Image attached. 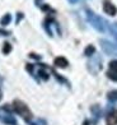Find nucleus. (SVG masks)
Listing matches in <instances>:
<instances>
[{
  "mask_svg": "<svg viewBox=\"0 0 117 125\" xmlns=\"http://www.w3.org/2000/svg\"><path fill=\"white\" fill-rule=\"evenodd\" d=\"M101 45H102V49L106 54L108 55H115L117 54V49H116V45H112L108 41H104V40H101Z\"/></svg>",
  "mask_w": 117,
  "mask_h": 125,
  "instance_id": "nucleus-3",
  "label": "nucleus"
},
{
  "mask_svg": "<svg viewBox=\"0 0 117 125\" xmlns=\"http://www.w3.org/2000/svg\"><path fill=\"white\" fill-rule=\"evenodd\" d=\"M0 100H1V91H0Z\"/></svg>",
  "mask_w": 117,
  "mask_h": 125,
  "instance_id": "nucleus-19",
  "label": "nucleus"
},
{
  "mask_svg": "<svg viewBox=\"0 0 117 125\" xmlns=\"http://www.w3.org/2000/svg\"><path fill=\"white\" fill-rule=\"evenodd\" d=\"M83 125H90V123H89L88 120H85L84 123H83Z\"/></svg>",
  "mask_w": 117,
  "mask_h": 125,
  "instance_id": "nucleus-16",
  "label": "nucleus"
},
{
  "mask_svg": "<svg viewBox=\"0 0 117 125\" xmlns=\"http://www.w3.org/2000/svg\"><path fill=\"white\" fill-rule=\"evenodd\" d=\"M0 35H1V36H9V35H10V32L4 31V30H0Z\"/></svg>",
  "mask_w": 117,
  "mask_h": 125,
  "instance_id": "nucleus-15",
  "label": "nucleus"
},
{
  "mask_svg": "<svg viewBox=\"0 0 117 125\" xmlns=\"http://www.w3.org/2000/svg\"><path fill=\"white\" fill-rule=\"evenodd\" d=\"M106 123H107V125H117V110L112 111L106 117Z\"/></svg>",
  "mask_w": 117,
  "mask_h": 125,
  "instance_id": "nucleus-6",
  "label": "nucleus"
},
{
  "mask_svg": "<svg viewBox=\"0 0 117 125\" xmlns=\"http://www.w3.org/2000/svg\"><path fill=\"white\" fill-rule=\"evenodd\" d=\"M40 75L45 79V81H47V79H48V75H47V73H45L43 70H40Z\"/></svg>",
  "mask_w": 117,
  "mask_h": 125,
  "instance_id": "nucleus-14",
  "label": "nucleus"
},
{
  "mask_svg": "<svg viewBox=\"0 0 117 125\" xmlns=\"http://www.w3.org/2000/svg\"><path fill=\"white\" fill-rule=\"evenodd\" d=\"M109 69L117 72V60H112V61L109 62Z\"/></svg>",
  "mask_w": 117,
  "mask_h": 125,
  "instance_id": "nucleus-12",
  "label": "nucleus"
},
{
  "mask_svg": "<svg viewBox=\"0 0 117 125\" xmlns=\"http://www.w3.org/2000/svg\"><path fill=\"white\" fill-rule=\"evenodd\" d=\"M107 77L111 79V81H115V82H117V72H116V70L109 69V70L107 72Z\"/></svg>",
  "mask_w": 117,
  "mask_h": 125,
  "instance_id": "nucleus-9",
  "label": "nucleus"
},
{
  "mask_svg": "<svg viewBox=\"0 0 117 125\" xmlns=\"http://www.w3.org/2000/svg\"><path fill=\"white\" fill-rule=\"evenodd\" d=\"M69 1H70V3H73V4H74V3H76V1H78V0H69Z\"/></svg>",
  "mask_w": 117,
  "mask_h": 125,
  "instance_id": "nucleus-17",
  "label": "nucleus"
},
{
  "mask_svg": "<svg viewBox=\"0 0 117 125\" xmlns=\"http://www.w3.org/2000/svg\"><path fill=\"white\" fill-rule=\"evenodd\" d=\"M10 22H12V15H10V13H7L3 15V18L0 19V24H1L3 27L10 24Z\"/></svg>",
  "mask_w": 117,
  "mask_h": 125,
  "instance_id": "nucleus-7",
  "label": "nucleus"
},
{
  "mask_svg": "<svg viewBox=\"0 0 117 125\" xmlns=\"http://www.w3.org/2000/svg\"><path fill=\"white\" fill-rule=\"evenodd\" d=\"M10 51H12V45H10L9 42H5L4 46H3V52L4 54H9Z\"/></svg>",
  "mask_w": 117,
  "mask_h": 125,
  "instance_id": "nucleus-11",
  "label": "nucleus"
},
{
  "mask_svg": "<svg viewBox=\"0 0 117 125\" xmlns=\"http://www.w3.org/2000/svg\"><path fill=\"white\" fill-rule=\"evenodd\" d=\"M13 109L15 110L17 114H19V115L23 119H26V120H31L32 119V112H31V110L28 109V106H27L24 102H22L19 100H15L13 102Z\"/></svg>",
  "mask_w": 117,
  "mask_h": 125,
  "instance_id": "nucleus-2",
  "label": "nucleus"
},
{
  "mask_svg": "<svg viewBox=\"0 0 117 125\" xmlns=\"http://www.w3.org/2000/svg\"><path fill=\"white\" fill-rule=\"evenodd\" d=\"M107 97L109 101H117V89L116 91H111V92H108Z\"/></svg>",
  "mask_w": 117,
  "mask_h": 125,
  "instance_id": "nucleus-10",
  "label": "nucleus"
},
{
  "mask_svg": "<svg viewBox=\"0 0 117 125\" xmlns=\"http://www.w3.org/2000/svg\"><path fill=\"white\" fill-rule=\"evenodd\" d=\"M94 52H96V47L93 46V45H88L84 50V55L85 56H92Z\"/></svg>",
  "mask_w": 117,
  "mask_h": 125,
  "instance_id": "nucleus-8",
  "label": "nucleus"
},
{
  "mask_svg": "<svg viewBox=\"0 0 117 125\" xmlns=\"http://www.w3.org/2000/svg\"><path fill=\"white\" fill-rule=\"evenodd\" d=\"M23 17H24V14H23V13H17V21H15V23L18 24L19 22H20L22 19H23Z\"/></svg>",
  "mask_w": 117,
  "mask_h": 125,
  "instance_id": "nucleus-13",
  "label": "nucleus"
},
{
  "mask_svg": "<svg viewBox=\"0 0 117 125\" xmlns=\"http://www.w3.org/2000/svg\"><path fill=\"white\" fill-rule=\"evenodd\" d=\"M85 13H87V19H88L89 23L93 26V28H96V30L99 31V32H106L107 31V24L108 23L102 18V17H99L98 14L92 12L90 9H87Z\"/></svg>",
  "mask_w": 117,
  "mask_h": 125,
  "instance_id": "nucleus-1",
  "label": "nucleus"
},
{
  "mask_svg": "<svg viewBox=\"0 0 117 125\" xmlns=\"http://www.w3.org/2000/svg\"><path fill=\"white\" fill-rule=\"evenodd\" d=\"M103 12L111 17H115L117 14V8L111 1H104L103 3Z\"/></svg>",
  "mask_w": 117,
  "mask_h": 125,
  "instance_id": "nucleus-4",
  "label": "nucleus"
},
{
  "mask_svg": "<svg viewBox=\"0 0 117 125\" xmlns=\"http://www.w3.org/2000/svg\"><path fill=\"white\" fill-rule=\"evenodd\" d=\"M38 3H40V0H36V4H37V5H40V4H38Z\"/></svg>",
  "mask_w": 117,
  "mask_h": 125,
  "instance_id": "nucleus-18",
  "label": "nucleus"
},
{
  "mask_svg": "<svg viewBox=\"0 0 117 125\" xmlns=\"http://www.w3.org/2000/svg\"><path fill=\"white\" fill-rule=\"evenodd\" d=\"M54 65L57 66V68H66L69 65V61L65 58H63V56H59V58H56L54 60Z\"/></svg>",
  "mask_w": 117,
  "mask_h": 125,
  "instance_id": "nucleus-5",
  "label": "nucleus"
}]
</instances>
